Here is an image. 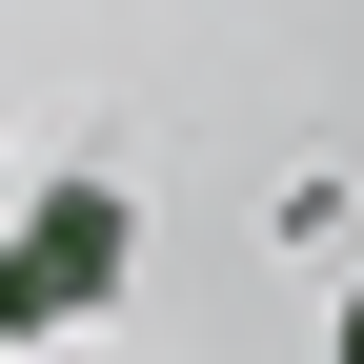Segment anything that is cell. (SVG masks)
<instances>
[{"label": "cell", "instance_id": "obj_2", "mask_svg": "<svg viewBox=\"0 0 364 364\" xmlns=\"http://www.w3.org/2000/svg\"><path fill=\"white\" fill-rule=\"evenodd\" d=\"M344 364H364V284H344Z\"/></svg>", "mask_w": 364, "mask_h": 364}, {"label": "cell", "instance_id": "obj_1", "mask_svg": "<svg viewBox=\"0 0 364 364\" xmlns=\"http://www.w3.org/2000/svg\"><path fill=\"white\" fill-rule=\"evenodd\" d=\"M122 263H142V203H122V182H41V203H21V243H0V344L102 324V304H122Z\"/></svg>", "mask_w": 364, "mask_h": 364}]
</instances>
